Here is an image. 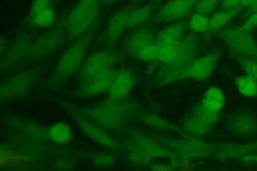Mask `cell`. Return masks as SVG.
<instances>
[{
	"label": "cell",
	"instance_id": "36",
	"mask_svg": "<svg viewBox=\"0 0 257 171\" xmlns=\"http://www.w3.org/2000/svg\"><path fill=\"white\" fill-rule=\"evenodd\" d=\"M57 1H60V0H57Z\"/></svg>",
	"mask_w": 257,
	"mask_h": 171
},
{
	"label": "cell",
	"instance_id": "27",
	"mask_svg": "<svg viewBox=\"0 0 257 171\" xmlns=\"http://www.w3.org/2000/svg\"><path fill=\"white\" fill-rule=\"evenodd\" d=\"M53 0H34L30 10L29 18H32L36 14L50 7Z\"/></svg>",
	"mask_w": 257,
	"mask_h": 171
},
{
	"label": "cell",
	"instance_id": "29",
	"mask_svg": "<svg viewBox=\"0 0 257 171\" xmlns=\"http://www.w3.org/2000/svg\"><path fill=\"white\" fill-rule=\"evenodd\" d=\"M257 27V14H253L245 23L240 27L243 30L249 31Z\"/></svg>",
	"mask_w": 257,
	"mask_h": 171
},
{
	"label": "cell",
	"instance_id": "23",
	"mask_svg": "<svg viewBox=\"0 0 257 171\" xmlns=\"http://www.w3.org/2000/svg\"><path fill=\"white\" fill-rule=\"evenodd\" d=\"M56 20V13L50 7L30 18L31 24L38 27H48L53 24Z\"/></svg>",
	"mask_w": 257,
	"mask_h": 171
},
{
	"label": "cell",
	"instance_id": "12",
	"mask_svg": "<svg viewBox=\"0 0 257 171\" xmlns=\"http://www.w3.org/2000/svg\"><path fill=\"white\" fill-rule=\"evenodd\" d=\"M155 35L149 28L141 27L128 36L125 46L130 53L138 54L147 46L155 44Z\"/></svg>",
	"mask_w": 257,
	"mask_h": 171
},
{
	"label": "cell",
	"instance_id": "20",
	"mask_svg": "<svg viewBox=\"0 0 257 171\" xmlns=\"http://www.w3.org/2000/svg\"><path fill=\"white\" fill-rule=\"evenodd\" d=\"M235 82L240 94L248 97L257 96V81L247 75L239 76Z\"/></svg>",
	"mask_w": 257,
	"mask_h": 171
},
{
	"label": "cell",
	"instance_id": "19",
	"mask_svg": "<svg viewBox=\"0 0 257 171\" xmlns=\"http://www.w3.org/2000/svg\"><path fill=\"white\" fill-rule=\"evenodd\" d=\"M49 133L51 139L57 143H66L72 138L71 129L65 123H57L52 126Z\"/></svg>",
	"mask_w": 257,
	"mask_h": 171
},
{
	"label": "cell",
	"instance_id": "17",
	"mask_svg": "<svg viewBox=\"0 0 257 171\" xmlns=\"http://www.w3.org/2000/svg\"><path fill=\"white\" fill-rule=\"evenodd\" d=\"M155 9V5L149 4L133 10L130 13L127 24V29L140 27L143 25L151 17Z\"/></svg>",
	"mask_w": 257,
	"mask_h": 171
},
{
	"label": "cell",
	"instance_id": "28",
	"mask_svg": "<svg viewBox=\"0 0 257 171\" xmlns=\"http://www.w3.org/2000/svg\"><path fill=\"white\" fill-rule=\"evenodd\" d=\"M159 51V46L155 43L145 47L139 54L144 59L152 60L158 57Z\"/></svg>",
	"mask_w": 257,
	"mask_h": 171
},
{
	"label": "cell",
	"instance_id": "31",
	"mask_svg": "<svg viewBox=\"0 0 257 171\" xmlns=\"http://www.w3.org/2000/svg\"><path fill=\"white\" fill-rule=\"evenodd\" d=\"M256 0H242V2H241V7L243 6L244 7H246L248 6H250L251 4L256 2Z\"/></svg>",
	"mask_w": 257,
	"mask_h": 171
},
{
	"label": "cell",
	"instance_id": "1",
	"mask_svg": "<svg viewBox=\"0 0 257 171\" xmlns=\"http://www.w3.org/2000/svg\"><path fill=\"white\" fill-rule=\"evenodd\" d=\"M100 9V0H80L65 20L68 39L80 38L90 30Z\"/></svg>",
	"mask_w": 257,
	"mask_h": 171
},
{
	"label": "cell",
	"instance_id": "15",
	"mask_svg": "<svg viewBox=\"0 0 257 171\" xmlns=\"http://www.w3.org/2000/svg\"><path fill=\"white\" fill-rule=\"evenodd\" d=\"M225 158H242L257 155V141L247 144H231L222 151Z\"/></svg>",
	"mask_w": 257,
	"mask_h": 171
},
{
	"label": "cell",
	"instance_id": "16",
	"mask_svg": "<svg viewBox=\"0 0 257 171\" xmlns=\"http://www.w3.org/2000/svg\"><path fill=\"white\" fill-rule=\"evenodd\" d=\"M77 121L81 130L88 137L103 144L108 145V146L113 145V142L111 138H109L93 124L86 120L85 118L78 116L77 117Z\"/></svg>",
	"mask_w": 257,
	"mask_h": 171
},
{
	"label": "cell",
	"instance_id": "24",
	"mask_svg": "<svg viewBox=\"0 0 257 171\" xmlns=\"http://www.w3.org/2000/svg\"><path fill=\"white\" fill-rule=\"evenodd\" d=\"M241 8V7H239ZM238 8L235 10H232L231 11L221 12L215 14L209 20V25L210 28L213 30H217L228 23L230 20L234 17L236 14L238 13L239 9Z\"/></svg>",
	"mask_w": 257,
	"mask_h": 171
},
{
	"label": "cell",
	"instance_id": "6",
	"mask_svg": "<svg viewBox=\"0 0 257 171\" xmlns=\"http://www.w3.org/2000/svg\"><path fill=\"white\" fill-rule=\"evenodd\" d=\"M33 43L32 37L28 33H23L17 36L4 54L3 66H14L28 58Z\"/></svg>",
	"mask_w": 257,
	"mask_h": 171
},
{
	"label": "cell",
	"instance_id": "2",
	"mask_svg": "<svg viewBox=\"0 0 257 171\" xmlns=\"http://www.w3.org/2000/svg\"><path fill=\"white\" fill-rule=\"evenodd\" d=\"M94 34L92 29L82 36L62 55L57 65V71L62 77H69L80 69Z\"/></svg>",
	"mask_w": 257,
	"mask_h": 171
},
{
	"label": "cell",
	"instance_id": "13",
	"mask_svg": "<svg viewBox=\"0 0 257 171\" xmlns=\"http://www.w3.org/2000/svg\"><path fill=\"white\" fill-rule=\"evenodd\" d=\"M186 24L177 23L162 30L156 37L155 43L159 46L179 44L184 38Z\"/></svg>",
	"mask_w": 257,
	"mask_h": 171
},
{
	"label": "cell",
	"instance_id": "35",
	"mask_svg": "<svg viewBox=\"0 0 257 171\" xmlns=\"http://www.w3.org/2000/svg\"><path fill=\"white\" fill-rule=\"evenodd\" d=\"M141 1H143V0H134V2H139Z\"/></svg>",
	"mask_w": 257,
	"mask_h": 171
},
{
	"label": "cell",
	"instance_id": "14",
	"mask_svg": "<svg viewBox=\"0 0 257 171\" xmlns=\"http://www.w3.org/2000/svg\"><path fill=\"white\" fill-rule=\"evenodd\" d=\"M222 52L216 50L194 62L192 70L197 79H203L211 75Z\"/></svg>",
	"mask_w": 257,
	"mask_h": 171
},
{
	"label": "cell",
	"instance_id": "30",
	"mask_svg": "<svg viewBox=\"0 0 257 171\" xmlns=\"http://www.w3.org/2000/svg\"><path fill=\"white\" fill-rule=\"evenodd\" d=\"M242 0H223V5L225 8L235 9L241 7Z\"/></svg>",
	"mask_w": 257,
	"mask_h": 171
},
{
	"label": "cell",
	"instance_id": "18",
	"mask_svg": "<svg viewBox=\"0 0 257 171\" xmlns=\"http://www.w3.org/2000/svg\"><path fill=\"white\" fill-rule=\"evenodd\" d=\"M224 102L222 92L217 88L212 87L206 93L204 103L209 110L217 112L223 106Z\"/></svg>",
	"mask_w": 257,
	"mask_h": 171
},
{
	"label": "cell",
	"instance_id": "32",
	"mask_svg": "<svg viewBox=\"0 0 257 171\" xmlns=\"http://www.w3.org/2000/svg\"><path fill=\"white\" fill-rule=\"evenodd\" d=\"M249 12L253 14H257V0L250 5Z\"/></svg>",
	"mask_w": 257,
	"mask_h": 171
},
{
	"label": "cell",
	"instance_id": "4",
	"mask_svg": "<svg viewBox=\"0 0 257 171\" xmlns=\"http://www.w3.org/2000/svg\"><path fill=\"white\" fill-rule=\"evenodd\" d=\"M221 36L230 53L257 58V44L249 31L240 28L225 30Z\"/></svg>",
	"mask_w": 257,
	"mask_h": 171
},
{
	"label": "cell",
	"instance_id": "7",
	"mask_svg": "<svg viewBox=\"0 0 257 171\" xmlns=\"http://www.w3.org/2000/svg\"><path fill=\"white\" fill-rule=\"evenodd\" d=\"M199 0H171L162 7L155 17L159 23L176 22L186 17Z\"/></svg>",
	"mask_w": 257,
	"mask_h": 171
},
{
	"label": "cell",
	"instance_id": "5",
	"mask_svg": "<svg viewBox=\"0 0 257 171\" xmlns=\"http://www.w3.org/2000/svg\"><path fill=\"white\" fill-rule=\"evenodd\" d=\"M117 59V54L112 51L96 52L84 63L80 72V79L82 81H85L108 70Z\"/></svg>",
	"mask_w": 257,
	"mask_h": 171
},
{
	"label": "cell",
	"instance_id": "10",
	"mask_svg": "<svg viewBox=\"0 0 257 171\" xmlns=\"http://www.w3.org/2000/svg\"><path fill=\"white\" fill-rule=\"evenodd\" d=\"M134 9L125 7L120 9L114 14L108 25L107 30V43L109 46L116 44L127 29L129 15Z\"/></svg>",
	"mask_w": 257,
	"mask_h": 171
},
{
	"label": "cell",
	"instance_id": "34",
	"mask_svg": "<svg viewBox=\"0 0 257 171\" xmlns=\"http://www.w3.org/2000/svg\"><path fill=\"white\" fill-rule=\"evenodd\" d=\"M162 0H153V2L155 4H159L160 3Z\"/></svg>",
	"mask_w": 257,
	"mask_h": 171
},
{
	"label": "cell",
	"instance_id": "9",
	"mask_svg": "<svg viewBox=\"0 0 257 171\" xmlns=\"http://www.w3.org/2000/svg\"><path fill=\"white\" fill-rule=\"evenodd\" d=\"M115 77L114 72L108 70L83 81L78 89V94L84 97L99 94L111 87Z\"/></svg>",
	"mask_w": 257,
	"mask_h": 171
},
{
	"label": "cell",
	"instance_id": "26",
	"mask_svg": "<svg viewBox=\"0 0 257 171\" xmlns=\"http://www.w3.org/2000/svg\"><path fill=\"white\" fill-rule=\"evenodd\" d=\"M221 0H199L196 5V12L198 14H207L213 11Z\"/></svg>",
	"mask_w": 257,
	"mask_h": 171
},
{
	"label": "cell",
	"instance_id": "8",
	"mask_svg": "<svg viewBox=\"0 0 257 171\" xmlns=\"http://www.w3.org/2000/svg\"><path fill=\"white\" fill-rule=\"evenodd\" d=\"M33 72H21L5 81L1 87V97L11 99L22 96L30 89L35 80Z\"/></svg>",
	"mask_w": 257,
	"mask_h": 171
},
{
	"label": "cell",
	"instance_id": "33",
	"mask_svg": "<svg viewBox=\"0 0 257 171\" xmlns=\"http://www.w3.org/2000/svg\"><path fill=\"white\" fill-rule=\"evenodd\" d=\"M119 1V0H102V2L104 3H111V2H114Z\"/></svg>",
	"mask_w": 257,
	"mask_h": 171
},
{
	"label": "cell",
	"instance_id": "25",
	"mask_svg": "<svg viewBox=\"0 0 257 171\" xmlns=\"http://www.w3.org/2000/svg\"><path fill=\"white\" fill-rule=\"evenodd\" d=\"M190 27L196 33H204L210 28V25L209 19L205 16L197 13L191 20Z\"/></svg>",
	"mask_w": 257,
	"mask_h": 171
},
{
	"label": "cell",
	"instance_id": "11",
	"mask_svg": "<svg viewBox=\"0 0 257 171\" xmlns=\"http://www.w3.org/2000/svg\"><path fill=\"white\" fill-rule=\"evenodd\" d=\"M228 126L233 133L240 135H250L257 131V121L250 114L236 112L230 117Z\"/></svg>",
	"mask_w": 257,
	"mask_h": 171
},
{
	"label": "cell",
	"instance_id": "21",
	"mask_svg": "<svg viewBox=\"0 0 257 171\" xmlns=\"http://www.w3.org/2000/svg\"><path fill=\"white\" fill-rule=\"evenodd\" d=\"M233 58L238 62L246 75L257 81V58L230 53Z\"/></svg>",
	"mask_w": 257,
	"mask_h": 171
},
{
	"label": "cell",
	"instance_id": "3",
	"mask_svg": "<svg viewBox=\"0 0 257 171\" xmlns=\"http://www.w3.org/2000/svg\"><path fill=\"white\" fill-rule=\"evenodd\" d=\"M66 34L65 21L40 36L31 45L28 58L38 61L54 54L64 43Z\"/></svg>",
	"mask_w": 257,
	"mask_h": 171
},
{
	"label": "cell",
	"instance_id": "22",
	"mask_svg": "<svg viewBox=\"0 0 257 171\" xmlns=\"http://www.w3.org/2000/svg\"><path fill=\"white\" fill-rule=\"evenodd\" d=\"M130 79L127 75L120 74L115 77L112 84L110 87V95L113 98H118L125 94L129 89Z\"/></svg>",
	"mask_w": 257,
	"mask_h": 171
}]
</instances>
